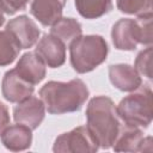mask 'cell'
<instances>
[{
	"instance_id": "44dd1931",
	"label": "cell",
	"mask_w": 153,
	"mask_h": 153,
	"mask_svg": "<svg viewBox=\"0 0 153 153\" xmlns=\"http://www.w3.org/2000/svg\"><path fill=\"white\" fill-rule=\"evenodd\" d=\"M29 0H0V10L6 14H14L18 11L25 10Z\"/></svg>"
},
{
	"instance_id": "603a6c76",
	"label": "cell",
	"mask_w": 153,
	"mask_h": 153,
	"mask_svg": "<svg viewBox=\"0 0 153 153\" xmlns=\"http://www.w3.org/2000/svg\"><path fill=\"white\" fill-rule=\"evenodd\" d=\"M5 23V16H4V12L0 10V26Z\"/></svg>"
},
{
	"instance_id": "8fae6325",
	"label": "cell",
	"mask_w": 153,
	"mask_h": 153,
	"mask_svg": "<svg viewBox=\"0 0 153 153\" xmlns=\"http://www.w3.org/2000/svg\"><path fill=\"white\" fill-rule=\"evenodd\" d=\"M33 91L35 85L22 78L14 68L7 71L4 74L1 81V92L6 100L11 103H19L32 96Z\"/></svg>"
},
{
	"instance_id": "ac0fdd59",
	"label": "cell",
	"mask_w": 153,
	"mask_h": 153,
	"mask_svg": "<svg viewBox=\"0 0 153 153\" xmlns=\"http://www.w3.org/2000/svg\"><path fill=\"white\" fill-rule=\"evenodd\" d=\"M22 48L7 31H0V66L11 65L19 55Z\"/></svg>"
},
{
	"instance_id": "d6986e66",
	"label": "cell",
	"mask_w": 153,
	"mask_h": 153,
	"mask_svg": "<svg viewBox=\"0 0 153 153\" xmlns=\"http://www.w3.org/2000/svg\"><path fill=\"white\" fill-rule=\"evenodd\" d=\"M116 5L122 13L137 17L152 14V0H116Z\"/></svg>"
},
{
	"instance_id": "ba28073f",
	"label": "cell",
	"mask_w": 153,
	"mask_h": 153,
	"mask_svg": "<svg viewBox=\"0 0 153 153\" xmlns=\"http://www.w3.org/2000/svg\"><path fill=\"white\" fill-rule=\"evenodd\" d=\"M45 116V106L41 98L30 96L17 103L13 108V120L16 123L24 124L35 130L39 127Z\"/></svg>"
},
{
	"instance_id": "7402d4cb",
	"label": "cell",
	"mask_w": 153,
	"mask_h": 153,
	"mask_svg": "<svg viewBox=\"0 0 153 153\" xmlns=\"http://www.w3.org/2000/svg\"><path fill=\"white\" fill-rule=\"evenodd\" d=\"M10 124V112L7 106L0 102V135L5 130V128Z\"/></svg>"
},
{
	"instance_id": "2e32d148",
	"label": "cell",
	"mask_w": 153,
	"mask_h": 153,
	"mask_svg": "<svg viewBox=\"0 0 153 153\" xmlns=\"http://www.w3.org/2000/svg\"><path fill=\"white\" fill-rule=\"evenodd\" d=\"M50 33L55 37H57L65 45L66 48L72 44L78 37L81 36L82 33V26L81 24L71 17H65L60 18L57 22H55L51 25Z\"/></svg>"
},
{
	"instance_id": "9a60e30c",
	"label": "cell",
	"mask_w": 153,
	"mask_h": 153,
	"mask_svg": "<svg viewBox=\"0 0 153 153\" xmlns=\"http://www.w3.org/2000/svg\"><path fill=\"white\" fill-rule=\"evenodd\" d=\"M0 136L2 145L13 152L25 151L32 143V129L20 123L7 126Z\"/></svg>"
},
{
	"instance_id": "e0dca14e",
	"label": "cell",
	"mask_w": 153,
	"mask_h": 153,
	"mask_svg": "<svg viewBox=\"0 0 153 153\" xmlns=\"http://www.w3.org/2000/svg\"><path fill=\"white\" fill-rule=\"evenodd\" d=\"M78 13L86 19H96L112 10V0H75Z\"/></svg>"
},
{
	"instance_id": "30bf717a",
	"label": "cell",
	"mask_w": 153,
	"mask_h": 153,
	"mask_svg": "<svg viewBox=\"0 0 153 153\" xmlns=\"http://www.w3.org/2000/svg\"><path fill=\"white\" fill-rule=\"evenodd\" d=\"M35 53L50 68L61 67L66 61V45L51 33H44L38 39Z\"/></svg>"
},
{
	"instance_id": "5b68a950",
	"label": "cell",
	"mask_w": 153,
	"mask_h": 153,
	"mask_svg": "<svg viewBox=\"0 0 153 153\" xmlns=\"http://www.w3.org/2000/svg\"><path fill=\"white\" fill-rule=\"evenodd\" d=\"M152 90L148 85L141 84L130 94L122 98L116 109L123 122L145 129L152 122Z\"/></svg>"
},
{
	"instance_id": "9c48e42d",
	"label": "cell",
	"mask_w": 153,
	"mask_h": 153,
	"mask_svg": "<svg viewBox=\"0 0 153 153\" xmlns=\"http://www.w3.org/2000/svg\"><path fill=\"white\" fill-rule=\"evenodd\" d=\"M13 38L17 41L22 49H29L33 47L39 38L41 30L37 24L25 14L11 19L6 24V29Z\"/></svg>"
},
{
	"instance_id": "6da1fadb",
	"label": "cell",
	"mask_w": 153,
	"mask_h": 153,
	"mask_svg": "<svg viewBox=\"0 0 153 153\" xmlns=\"http://www.w3.org/2000/svg\"><path fill=\"white\" fill-rule=\"evenodd\" d=\"M86 127L96 139L99 148H111L123 122L112 99L106 96L93 97L86 108Z\"/></svg>"
},
{
	"instance_id": "7c38bea8",
	"label": "cell",
	"mask_w": 153,
	"mask_h": 153,
	"mask_svg": "<svg viewBox=\"0 0 153 153\" xmlns=\"http://www.w3.org/2000/svg\"><path fill=\"white\" fill-rule=\"evenodd\" d=\"M109 79L117 90L123 92H131L142 84L141 75L128 63L109 66Z\"/></svg>"
},
{
	"instance_id": "52a82bcc",
	"label": "cell",
	"mask_w": 153,
	"mask_h": 153,
	"mask_svg": "<svg viewBox=\"0 0 153 153\" xmlns=\"http://www.w3.org/2000/svg\"><path fill=\"white\" fill-rule=\"evenodd\" d=\"M112 148L116 152H151L152 136H143L142 128L122 122Z\"/></svg>"
},
{
	"instance_id": "ffe728a7",
	"label": "cell",
	"mask_w": 153,
	"mask_h": 153,
	"mask_svg": "<svg viewBox=\"0 0 153 153\" xmlns=\"http://www.w3.org/2000/svg\"><path fill=\"white\" fill-rule=\"evenodd\" d=\"M134 68L137 71L140 75H143L149 80L152 79V47L151 45H147V48L142 49L137 54L135 59Z\"/></svg>"
},
{
	"instance_id": "8992f818",
	"label": "cell",
	"mask_w": 153,
	"mask_h": 153,
	"mask_svg": "<svg viewBox=\"0 0 153 153\" xmlns=\"http://www.w3.org/2000/svg\"><path fill=\"white\" fill-rule=\"evenodd\" d=\"M99 145L86 126H80L71 131L63 133L55 139L53 151L56 153H75V152H96Z\"/></svg>"
},
{
	"instance_id": "4fadbf2b",
	"label": "cell",
	"mask_w": 153,
	"mask_h": 153,
	"mask_svg": "<svg viewBox=\"0 0 153 153\" xmlns=\"http://www.w3.org/2000/svg\"><path fill=\"white\" fill-rule=\"evenodd\" d=\"M30 13L43 25L51 26L62 17L67 0H29Z\"/></svg>"
},
{
	"instance_id": "277c9868",
	"label": "cell",
	"mask_w": 153,
	"mask_h": 153,
	"mask_svg": "<svg viewBox=\"0 0 153 153\" xmlns=\"http://www.w3.org/2000/svg\"><path fill=\"white\" fill-rule=\"evenodd\" d=\"M111 38L116 49L133 51L139 44H152V14L140 16L137 19L122 18L111 29Z\"/></svg>"
},
{
	"instance_id": "7a4b0ae2",
	"label": "cell",
	"mask_w": 153,
	"mask_h": 153,
	"mask_svg": "<svg viewBox=\"0 0 153 153\" xmlns=\"http://www.w3.org/2000/svg\"><path fill=\"white\" fill-rule=\"evenodd\" d=\"M90 96L87 85L79 78L69 81H48L39 90L45 110L51 115L74 112L81 109Z\"/></svg>"
},
{
	"instance_id": "5bb4252c",
	"label": "cell",
	"mask_w": 153,
	"mask_h": 153,
	"mask_svg": "<svg viewBox=\"0 0 153 153\" xmlns=\"http://www.w3.org/2000/svg\"><path fill=\"white\" fill-rule=\"evenodd\" d=\"M14 69L22 78H24L32 85H37L38 82H41L47 74L45 63L35 51L23 54L19 61L17 62Z\"/></svg>"
},
{
	"instance_id": "3957f363",
	"label": "cell",
	"mask_w": 153,
	"mask_h": 153,
	"mask_svg": "<svg viewBox=\"0 0 153 153\" xmlns=\"http://www.w3.org/2000/svg\"><path fill=\"white\" fill-rule=\"evenodd\" d=\"M69 48V60L76 73L84 74L100 66L108 57L109 47L104 37L86 35L78 37Z\"/></svg>"
}]
</instances>
